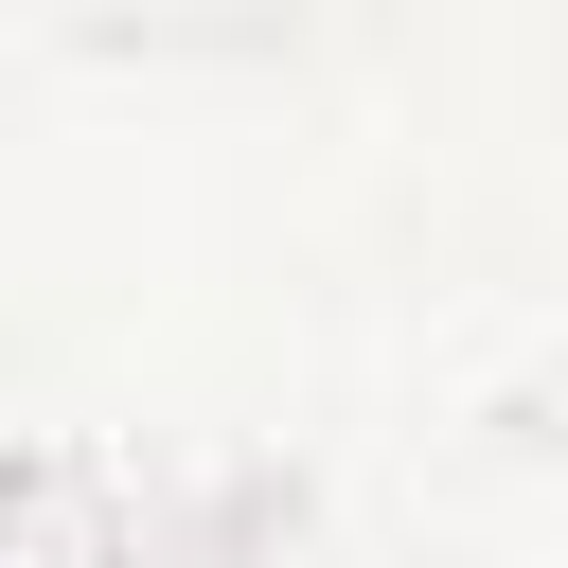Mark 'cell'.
Masks as SVG:
<instances>
[{"label":"cell","mask_w":568,"mask_h":568,"mask_svg":"<svg viewBox=\"0 0 568 568\" xmlns=\"http://www.w3.org/2000/svg\"><path fill=\"white\" fill-rule=\"evenodd\" d=\"M142 568H284V532L231 497V515H142Z\"/></svg>","instance_id":"cell-2"},{"label":"cell","mask_w":568,"mask_h":568,"mask_svg":"<svg viewBox=\"0 0 568 568\" xmlns=\"http://www.w3.org/2000/svg\"><path fill=\"white\" fill-rule=\"evenodd\" d=\"M0 568H142V515L89 444H0Z\"/></svg>","instance_id":"cell-1"}]
</instances>
